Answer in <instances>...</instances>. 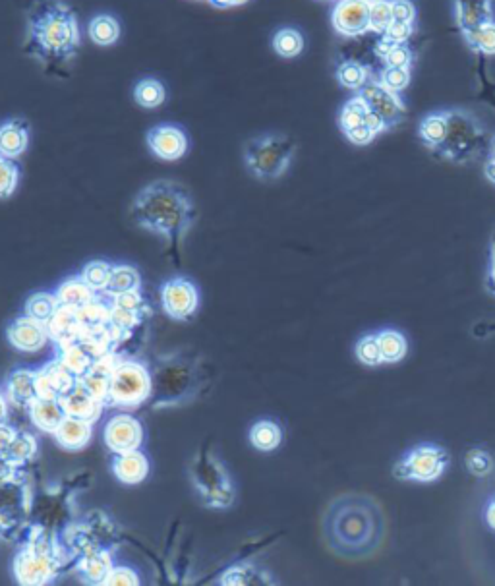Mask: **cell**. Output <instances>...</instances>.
<instances>
[{
    "mask_svg": "<svg viewBox=\"0 0 495 586\" xmlns=\"http://www.w3.org/2000/svg\"><path fill=\"white\" fill-rule=\"evenodd\" d=\"M321 530L335 556L366 559L383 546L387 521L378 499L368 494H343L327 505Z\"/></svg>",
    "mask_w": 495,
    "mask_h": 586,
    "instance_id": "obj_2",
    "label": "cell"
},
{
    "mask_svg": "<svg viewBox=\"0 0 495 586\" xmlns=\"http://www.w3.org/2000/svg\"><path fill=\"white\" fill-rule=\"evenodd\" d=\"M393 20L403 24H414L416 22V6L412 0H391Z\"/></svg>",
    "mask_w": 495,
    "mask_h": 586,
    "instance_id": "obj_49",
    "label": "cell"
},
{
    "mask_svg": "<svg viewBox=\"0 0 495 586\" xmlns=\"http://www.w3.org/2000/svg\"><path fill=\"white\" fill-rule=\"evenodd\" d=\"M151 374L136 360H118L113 366L107 403L120 409H136L151 397Z\"/></svg>",
    "mask_w": 495,
    "mask_h": 586,
    "instance_id": "obj_8",
    "label": "cell"
},
{
    "mask_svg": "<svg viewBox=\"0 0 495 586\" xmlns=\"http://www.w3.org/2000/svg\"><path fill=\"white\" fill-rule=\"evenodd\" d=\"M468 47L480 55H488L494 57L495 55V20L492 22H484L480 26H476L474 30H468L463 33Z\"/></svg>",
    "mask_w": 495,
    "mask_h": 586,
    "instance_id": "obj_36",
    "label": "cell"
},
{
    "mask_svg": "<svg viewBox=\"0 0 495 586\" xmlns=\"http://www.w3.org/2000/svg\"><path fill=\"white\" fill-rule=\"evenodd\" d=\"M132 97L138 107L153 111V109H159L167 101V86L159 78L146 76L136 82Z\"/></svg>",
    "mask_w": 495,
    "mask_h": 586,
    "instance_id": "obj_30",
    "label": "cell"
},
{
    "mask_svg": "<svg viewBox=\"0 0 495 586\" xmlns=\"http://www.w3.org/2000/svg\"><path fill=\"white\" fill-rule=\"evenodd\" d=\"M161 306L171 320L188 322L198 314L200 291L192 281L184 277L169 279L161 287Z\"/></svg>",
    "mask_w": 495,
    "mask_h": 586,
    "instance_id": "obj_11",
    "label": "cell"
},
{
    "mask_svg": "<svg viewBox=\"0 0 495 586\" xmlns=\"http://www.w3.org/2000/svg\"><path fill=\"white\" fill-rule=\"evenodd\" d=\"M331 24L339 35L360 37L370 31L368 0H337L331 12Z\"/></svg>",
    "mask_w": 495,
    "mask_h": 586,
    "instance_id": "obj_14",
    "label": "cell"
},
{
    "mask_svg": "<svg viewBox=\"0 0 495 586\" xmlns=\"http://www.w3.org/2000/svg\"><path fill=\"white\" fill-rule=\"evenodd\" d=\"M37 376H39V395L49 399H59L60 395L72 389L78 381V378L60 360L45 366L41 372H37Z\"/></svg>",
    "mask_w": 495,
    "mask_h": 586,
    "instance_id": "obj_21",
    "label": "cell"
},
{
    "mask_svg": "<svg viewBox=\"0 0 495 586\" xmlns=\"http://www.w3.org/2000/svg\"><path fill=\"white\" fill-rule=\"evenodd\" d=\"M368 68L358 60H345L337 68V80L339 84L350 91H360L370 80H368Z\"/></svg>",
    "mask_w": 495,
    "mask_h": 586,
    "instance_id": "obj_38",
    "label": "cell"
},
{
    "mask_svg": "<svg viewBox=\"0 0 495 586\" xmlns=\"http://www.w3.org/2000/svg\"><path fill=\"white\" fill-rule=\"evenodd\" d=\"M358 95L364 99L368 109L376 111L383 117L389 128L397 126L405 117V103L401 101L399 93L385 88L381 82H368L364 88L358 91Z\"/></svg>",
    "mask_w": 495,
    "mask_h": 586,
    "instance_id": "obj_15",
    "label": "cell"
},
{
    "mask_svg": "<svg viewBox=\"0 0 495 586\" xmlns=\"http://www.w3.org/2000/svg\"><path fill=\"white\" fill-rule=\"evenodd\" d=\"M122 35V26L113 14H95L88 22L89 41L97 47H113Z\"/></svg>",
    "mask_w": 495,
    "mask_h": 586,
    "instance_id": "obj_28",
    "label": "cell"
},
{
    "mask_svg": "<svg viewBox=\"0 0 495 586\" xmlns=\"http://www.w3.org/2000/svg\"><path fill=\"white\" fill-rule=\"evenodd\" d=\"M6 418V399L0 395V422Z\"/></svg>",
    "mask_w": 495,
    "mask_h": 586,
    "instance_id": "obj_56",
    "label": "cell"
},
{
    "mask_svg": "<svg viewBox=\"0 0 495 586\" xmlns=\"http://www.w3.org/2000/svg\"><path fill=\"white\" fill-rule=\"evenodd\" d=\"M364 124L378 136L381 132H385V130H389V126H387V122L383 120L381 115H378L376 111H372V109H368L366 111V117H364Z\"/></svg>",
    "mask_w": 495,
    "mask_h": 586,
    "instance_id": "obj_51",
    "label": "cell"
},
{
    "mask_svg": "<svg viewBox=\"0 0 495 586\" xmlns=\"http://www.w3.org/2000/svg\"><path fill=\"white\" fill-rule=\"evenodd\" d=\"M6 397L12 405L30 409L31 405L41 397L37 372L16 370L6 383Z\"/></svg>",
    "mask_w": 495,
    "mask_h": 586,
    "instance_id": "obj_19",
    "label": "cell"
},
{
    "mask_svg": "<svg viewBox=\"0 0 495 586\" xmlns=\"http://www.w3.org/2000/svg\"><path fill=\"white\" fill-rule=\"evenodd\" d=\"M379 82L395 93H401L410 84V68H387L381 72Z\"/></svg>",
    "mask_w": 495,
    "mask_h": 586,
    "instance_id": "obj_45",
    "label": "cell"
},
{
    "mask_svg": "<svg viewBox=\"0 0 495 586\" xmlns=\"http://www.w3.org/2000/svg\"><path fill=\"white\" fill-rule=\"evenodd\" d=\"M304 45H306L304 35L296 28H279L273 33V39H271V47L281 59L291 60L300 57L304 51Z\"/></svg>",
    "mask_w": 495,
    "mask_h": 586,
    "instance_id": "obj_33",
    "label": "cell"
},
{
    "mask_svg": "<svg viewBox=\"0 0 495 586\" xmlns=\"http://www.w3.org/2000/svg\"><path fill=\"white\" fill-rule=\"evenodd\" d=\"M248 440L254 449H258L262 453H271V451L279 449L283 443V428L275 420L262 418L252 424V428L248 432Z\"/></svg>",
    "mask_w": 495,
    "mask_h": 586,
    "instance_id": "obj_29",
    "label": "cell"
},
{
    "mask_svg": "<svg viewBox=\"0 0 495 586\" xmlns=\"http://www.w3.org/2000/svg\"><path fill=\"white\" fill-rule=\"evenodd\" d=\"M486 291L495 296V231L492 236V252H490V265L486 273Z\"/></svg>",
    "mask_w": 495,
    "mask_h": 586,
    "instance_id": "obj_52",
    "label": "cell"
},
{
    "mask_svg": "<svg viewBox=\"0 0 495 586\" xmlns=\"http://www.w3.org/2000/svg\"><path fill=\"white\" fill-rule=\"evenodd\" d=\"M24 14V53L39 64L45 76L68 78L82 47L76 10L66 0H28Z\"/></svg>",
    "mask_w": 495,
    "mask_h": 586,
    "instance_id": "obj_1",
    "label": "cell"
},
{
    "mask_svg": "<svg viewBox=\"0 0 495 586\" xmlns=\"http://www.w3.org/2000/svg\"><path fill=\"white\" fill-rule=\"evenodd\" d=\"M323 2H331V0H323ZM337 2V0H335Z\"/></svg>",
    "mask_w": 495,
    "mask_h": 586,
    "instance_id": "obj_58",
    "label": "cell"
},
{
    "mask_svg": "<svg viewBox=\"0 0 495 586\" xmlns=\"http://www.w3.org/2000/svg\"><path fill=\"white\" fill-rule=\"evenodd\" d=\"M111 271H113V265L107 262H91L84 267L80 277L93 293H99V291L105 293L111 279Z\"/></svg>",
    "mask_w": 495,
    "mask_h": 586,
    "instance_id": "obj_42",
    "label": "cell"
},
{
    "mask_svg": "<svg viewBox=\"0 0 495 586\" xmlns=\"http://www.w3.org/2000/svg\"><path fill=\"white\" fill-rule=\"evenodd\" d=\"M345 136H347L350 144H354V146H368V144H372L376 140V134L366 124H360V126L352 128L349 132H345Z\"/></svg>",
    "mask_w": 495,
    "mask_h": 586,
    "instance_id": "obj_50",
    "label": "cell"
},
{
    "mask_svg": "<svg viewBox=\"0 0 495 586\" xmlns=\"http://www.w3.org/2000/svg\"><path fill=\"white\" fill-rule=\"evenodd\" d=\"M381 60L385 62L387 68H410L412 51L408 49L407 45H395Z\"/></svg>",
    "mask_w": 495,
    "mask_h": 586,
    "instance_id": "obj_48",
    "label": "cell"
},
{
    "mask_svg": "<svg viewBox=\"0 0 495 586\" xmlns=\"http://www.w3.org/2000/svg\"><path fill=\"white\" fill-rule=\"evenodd\" d=\"M486 176L490 182L495 184V157H492L488 163H486Z\"/></svg>",
    "mask_w": 495,
    "mask_h": 586,
    "instance_id": "obj_55",
    "label": "cell"
},
{
    "mask_svg": "<svg viewBox=\"0 0 495 586\" xmlns=\"http://www.w3.org/2000/svg\"><path fill=\"white\" fill-rule=\"evenodd\" d=\"M59 310L60 302L57 294H33L26 302V314L41 323L51 322Z\"/></svg>",
    "mask_w": 495,
    "mask_h": 586,
    "instance_id": "obj_37",
    "label": "cell"
},
{
    "mask_svg": "<svg viewBox=\"0 0 495 586\" xmlns=\"http://www.w3.org/2000/svg\"><path fill=\"white\" fill-rule=\"evenodd\" d=\"M20 176L22 173L16 159L0 155V200H8L16 194Z\"/></svg>",
    "mask_w": 495,
    "mask_h": 586,
    "instance_id": "obj_39",
    "label": "cell"
},
{
    "mask_svg": "<svg viewBox=\"0 0 495 586\" xmlns=\"http://www.w3.org/2000/svg\"><path fill=\"white\" fill-rule=\"evenodd\" d=\"M484 523L492 532H495V494L484 505Z\"/></svg>",
    "mask_w": 495,
    "mask_h": 586,
    "instance_id": "obj_53",
    "label": "cell"
},
{
    "mask_svg": "<svg viewBox=\"0 0 495 586\" xmlns=\"http://www.w3.org/2000/svg\"><path fill=\"white\" fill-rule=\"evenodd\" d=\"M376 337H378L383 364H399L407 358L408 339L403 331L393 327H383L376 331Z\"/></svg>",
    "mask_w": 495,
    "mask_h": 586,
    "instance_id": "obj_27",
    "label": "cell"
},
{
    "mask_svg": "<svg viewBox=\"0 0 495 586\" xmlns=\"http://www.w3.org/2000/svg\"><path fill=\"white\" fill-rule=\"evenodd\" d=\"M59 403L66 416L82 418V420H89V422H95L99 418V414L103 412V401L95 399L80 381H76V385L72 389H68L64 395H60Z\"/></svg>",
    "mask_w": 495,
    "mask_h": 586,
    "instance_id": "obj_18",
    "label": "cell"
},
{
    "mask_svg": "<svg viewBox=\"0 0 495 586\" xmlns=\"http://www.w3.org/2000/svg\"><path fill=\"white\" fill-rule=\"evenodd\" d=\"M366 111H368V105L364 103V99L360 95H354L352 99H349L343 109H341V115H339V126L345 132H349L352 128L364 124V117H366Z\"/></svg>",
    "mask_w": 495,
    "mask_h": 586,
    "instance_id": "obj_41",
    "label": "cell"
},
{
    "mask_svg": "<svg viewBox=\"0 0 495 586\" xmlns=\"http://www.w3.org/2000/svg\"><path fill=\"white\" fill-rule=\"evenodd\" d=\"M207 2L219 10H229V8H236V6H244L250 0H207Z\"/></svg>",
    "mask_w": 495,
    "mask_h": 586,
    "instance_id": "obj_54",
    "label": "cell"
},
{
    "mask_svg": "<svg viewBox=\"0 0 495 586\" xmlns=\"http://www.w3.org/2000/svg\"><path fill=\"white\" fill-rule=\"evenodd\" d=\"M414 33V24H403V22H393L385 33H381V39L391 45H407L408 39Z\"/></svg>",
    "mask_w": 495,
    "mask_h": 586,
    "instance_id": "obj_47",
    "label": "cell"
},
{
    "mask_svg": "<svg viewBox=\"0 0 495 586\" xmlns=\"http://www.w3.org/2000/svg\"><path fill=\"white\" fill-rule=\"evenodd\" d=\"M105 586H132L140 585V579H138V573L130 567H124V565H113V569L109 571V575L105 577L103 581Z\"/></svg>",
    "mask_w": 495,
    "mask_h": 586,
    "instance_id": "obj_46",
    "label": "cell"
},
{
    "mask_svg": "<svg viewBox=\"0 0 495 586\" xmlns=\"http://www.w3.org/2000/svg\"><path fill=\"white\" fill-rule=\"evenodd\" d=\"M31 126L26 118L12 117L0 122V155L20 159L30 147Z\"/></svg>",
    "mask_w": 495,
    "mask_h": 586,
    "instance_id": "obj_17",
    "label": "cell"
},
{
    "mask_svg": "<svg viewBox=\"0 0 495 586\" xmlns=\"http://www.w3.org/2000/svg\"><path fill=\"white\" fill-rule=\"evenodd\" d=\"M393 22L395 20L391 10V0H378L370 4V31H376L378 35H381Z\"/></svg>",
    "mask_w": 495,
    "mask_h": 586,
    "instance_id": "obj_44",
    "label": "cell"
},
{
    "mask_svg": "<svg viewBox=\"0 0 495 586\" xmlns=\"http://www.w3.org/2000/svg\"><path fill=\"white\" fill-rule=\"evenodd\" d=\"M130 213L140 229L161 236L175 252L198 221L194 196L173 178H157L140 188Z\"/></svg>",
    "mask_w": 495,
    "mask_h": 586,
    "instance_id": "obj_3",
    "label": "cell"
},
{
    "mask_svg": "<svg viewBox=\"0 0 495 586\" xmlns=\"http://www.w3.org/2000/svg\"><path fill=\"white\" fill-rule=\"evenodd\" d=\"M368 2H370V4H372V2H378V0H368Z\"/></svg>",
    "mask_w": 495,
    "mask_h": 586,
    "instance_id": "obj_57",
    "label": "cell"
},
{
    "mask_svg": "<svg viewBox=\"0 0 495 586\" xmlns=\"http://www.w3.org/2000/svg\"><path fill=\"white\" fill-rule=\"evenodd\" d=\"M103 440L111 453H126L140 449L144 443V426L130 414L111 418L103 430Z\"/></svg>",
    "mask_w": 495,
    "mask_h": 586,
    "instance_id": "obj_13",
    "label": "cell"
},
{
    "mask_svg": "<svg viewBox=\"0 0 495 586\" xmlns=\"http://www.w3.org/2000/svg\"><path fill=\"white\" fill-rule=\"evenodd\" d=\"M273 583L277 581L271 577V573L256 563H236L219 579V585L231 586L273 585Z\"/></svg>",
    "mask_w": 495,
    "mask_h": 586,
    "instance_id": "obj_23",
    "label": "cell"
},
{
    "mask_svg": "<svg viewBox=\"0 0 495 586\" xmlns=\"http://www.w3.org/2000/svg\"><path fill=\"white\" fill-rule=\"evenodd\" d=\"M80 573L84 575V579L91 583V585H103L105 577L109 575V571L113 569V559L111 554L103 548H91L86 550L84 556L80 557Z\"/></svg>",
    "mask_w": 495,
    "mask_h": 586,
    "instance_id": "obj_25",
    "label": "cell"
},
{
    "mask_svg": "<svg viewBox=\"0 0 495 586\" xmlns=\"http://www.w3.org/2000/svg\"><path fill=\"white\" fill-rule=\"evenodd\" d=\"M146 146L157 159L173 163L188 153L190 138L180 124L159 122L147 130Z\"/></svg>",
    "mask_w": 495,
    "mask_h": 586,
    "instance_id": "obj_12",
    "label": "cell"
},
{
    "mask_svg": "<svg viewBox=\"0 0 495 586\" xmlns=\"http://www.w3.org/2000/svg\"><path fill=\"white\" fill-rule=\"evenodd\" d=\"M418 136L424 142V146L430 147L432 151H437L447 136V115L445 113H432V115L422 118V122L418 126Z\"/></svg>",
    "mask_w": 495,
    "mask_h": 586,
    "instance_id": "obj_34",
    "label": "cell"
},
{
    "mask_svg": "<svg viewBox=\"0 0 495 586\" xmlns=\"http://www.w3.org/2000/svg\"><path fill=\"white\" fill-rule=\"evenodd\" d=\"M447 136L437 153L451 163L472 161L484 146V132L480 124L465 111H447Z\"/></svg>",
    "mask_w": 495,
    "mask_h": 586,
    "instance_id": "obj_9",
    "label": "cell"
},
{
    "mask_svg": "<svg viewBox=\"0 0 495 586\" xmlns=\"http://www.w3.org/2000/svg\"><path fill=\"white\" fill-rule=\"evenodd\" d=\"M28 411H30L31 422L41 432H47V434H53L66 416L60 407L59 399H49V397H39Z\"/></svg>",
    "mask_w": 495,
    "mask_h": 586,
    "instance_id": "obj_26",
    "label": "cell"
},
{
    "mask_svg": "<svg viewBox=\"0 0 495 586\" xmlns=\"http://www.w3.org/2000/svg\"><path fill=\"white\" fill-rule=\"evenodd\" d=\"M57 298H59L60 306L82 310L95 298V293L84 283L82 277H74L60 285Z\"/></svg>",
    "mask_w": 495,
    "mask_h": 586,
    "instance_id": "obj_31",
    "label": "cell"
},
{
    "mask_svg": "<svg viewBox=\"0 0 495 586\" xmlns=\"http://www.w3.org/2000/svg\"><path fill=\"white\" fill-rule=\"evenodd\" d=\"M113 474L126 486L142 484L149 474V461L140 449L117 453L113 459Z\"/></svg>",
    "mask_w": 495,
    "mask_h": 586,
    "instance_id": "obj_20",
    "label": "cell"
},
{
    "mask_svg": "<svg viewBox=\"0 0 495 586\" xmlns=\"http://www.w3.org/2000/svg\"><path fill=\"white\" fill-rule=\"evenodd\" d=\"M93 352L89 351L86 345H80V343H70V345H64L62 347V356H60V362L76 376V378H82L89 368L95 364L93 360Z\"/></svg>",
    "mask_w": 495,
    "mask_h": 586,
    "instance_id": "obj_35",
    "label": "cell"
},
{
    "mask_svg": "<svg viewBox=\"0 0 495 586\" xmlns=\"http://www.w3.org/2000/svg\"><path fill=\"white\" fill-rule=\"evenodd\" d=\"M492 20V0H457V22L463 33Z\"/></svg>",
    "mask_w": 495,
    "mask_h": 586,
    "instance_id": "obj_24",
    "label": "cell"
},
{
    "mask_svg": "<svg viewBox=\"0 0 495 586\" xmlns=\"http://www.w3.org/2000/svg\"><path fill=\"white\" fill-rule=\"evenodd\" d=\"M190 480L204 505L229 509L236 499L233 478L213 449H200L190 465Z\"/></svg>",
    "mask_w": 495,
    "mask_h": 586,
    "instance_id": "obj_6",
    "label": "cell"
},
{
    "mask_svg": "<svg viewBox=\"0 0 495 586\" xmlns=\"http://www.w3.org/2000/svg\"><path fill=\"white\" fill-rule=\"evenodd\" d=\"M59 573V557L49 540H31L14 559L20 585H49Z\"/></svg>",
    "mask_w": 495,
    "mask_h": 586,
    "instance_id": "obj_10",
    "label": "cell"
},
{
    "mask_svg": "<svg viewBox=\"0 0 495 586\" xmlns=\"http://www.w3.org/2000/svg\"><path fill=\"white\" fill-rule=\"evenodd\" d=\"M91 432H93V422L74 418V416H64L59 428L53 432V438L66 451H80L91 440Z\"/></svg>",
    "mask_w": 495,
    "mask_h": 586,
    "instance_id": "obj_22",
    "label": "cell"
},
{
    "mask_svg": "<svg viewBox=\"0 0 495 586\" xmlns=\"http://www.w3.org/2000/svg\"><path fill=\"white\" fill-rule=\"evenodd\" d=\"M495 463L494 457L486 451V449H480V447H474L466 453V469L476 476V478H486L488 474H492Z\"/></svg>",
    "mask_w": 495,
    "mask_h": 586,
    "instance_id": "obj_43",
    "label": "cell"
},
{
    "mask_svg": "<svg viewBox=\"0 0 495 586\" xmlns=\"http://www.w3.org/2000/svg\"><path fill=\"white\" fill-rule=\"evenodd\" d=\"M151 383L153 389L149 403L155 409L184 405L194 399L204 385L200 360L186 358L182 354L167 356L151 374Z\"/></svg>",
    "mask_w": 495,
    "mask_h": 586,
    "instance_id": "obj_4",
    "label": "cell"
},
{
    "mask_svg": "<svg viewBox=\"0 0 495 586\" xmlns=\"http://www.w3.org/2000/svg\"><path fill=\"white\" fill-rule=\"evenodd\" d=\"M142 287V277L136 267L132 265H113L111 279L107 285L105 293L111 296H120V294L136 293Z\"/></svg>",
    "mask_w": 495,
    "mask_h": 586,
    "instance_id": "obj_32",
    "label": "cell"
},
{
    "mask_svg": "<svg viewBox=\"0 0 495 586\" xmlns=\"http://www.w3.org/2000/svg\"><path fill=\"white\" fill-rule=\"evenodd\" d=\"M449 465H451V457L443 445L424 441L410 447L407 453L395 463L393 476L401 482L434 484L445 476Z\"/></svg>",
    "mask_w": 495,
    "mask_h": 586,
    "instance_id": "obj_7",
    "label": "cell"
},
{
    "mask_svg": "<svg viewBox=\"0 0 495 586\" xmlns=\"http://www.w3.org/2000/svg\"><path fill=\"white\" fill-rule=\"evenodd\" d=\"M296 155V142L283 132H263L250 138L244 149V167L260 182H275L287 175Z\"/></svg>",
    "mask_w": 495,
    "mask_h": 586,
    "instance_id": "obj_5",
    "label": "cell"
},
{
    "mask_svg": "<svg viewBox=\"0 0 495 586\" xmlns=\"http://www.w3.org/2000/svg\"><path fill=\"white\" fill-rule=\"evenodd\" d=\"M354 354H356V360H358L362 366L378 368V366L383 364V358H381V351H379V343L376 333H370V335L360 337V339L356 341Z\"/></svg>",
    "mask_w": 495,
    "mask_h": 586,
    "instance_id": "obj_40",
    "label": "cell"
},
{
    "mask_svg": "<svg viewBox=\"0 0 495 586\" xmlns=\"http://www.w3.org/2000/svg\"><path fill=\"white\" fill-rule=\"evenodd\" d=\"M8 341L18 351H41L49 341V327L26 314L8 325Z\"/></svg>",
    "mask_w": 495,
    "mask_h": 586,
    "instance_id": "obj_16",
    "label": "cell"
}]
</instances>
